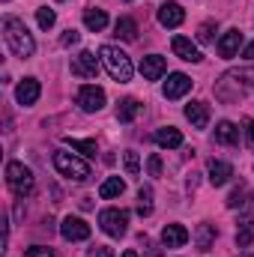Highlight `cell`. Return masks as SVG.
Instances as JSON below:
<instances>
[{
  "label": "cell",
  "mask_w": 254,
  "mask_h": 257,
  "mask_svg": "<svg viewBox=\"0 0 254 257\" xmlns=\"http://www.w3.org/2000/svg\"><path fill=\"white\" fill-rule=\"evenodd\" d=\"M3 39H6L9 51H12L15 57H21V60L33 57V51H36L33 33H30V30L24 27V21L15 18V15H6V18H3Z\"/></svg>",
  "instance_id": "6da1fadb"
},
{
  "label": "cell",
  "mask_w": 254,
  "mask_h": 257,
  "mask_svg": "<svg viewBox=\"0 0 254 257\" xmlns=\"http://www.w3.org/2000/svg\"><path fill=\"white\" fill-rule=\"evenodd\" d=\"M99 57H102V66L108 69V75H111L114 81H120V84L132 81L135 69H132V60H129L126 51H120L117 45H102V48H99Z\"/></svg>",
  "instance_id": "7a4b0ae2"
},
{
  "label": "cell",
  "mask_w": 254,
  "mask_h": 257,
  "mask_svg": "<svg viewBox=\"0 0 254 257\" xmlns=\"http://www.w3.org/2000/svg\"><path fill=\"white\" fill-rule=\"evenodd\" d=\"M6 186L12 189L15 197H27L33 192V171L21 162H9L6 165Z\"/></svg>",
  "instance_id": "3957f363"
},
{
  "label": "cell",
  "mask_w": 254,
  "mask_h": 257,
  "mask_svg": "<svg viewBox=\"0 0 254 257\" xmlns=\"http://www.w3.org/2000/svg\"><path fill=\"white\" fill-rule=\"evenodd\" d=\"M54 168H57L63 177L75 180V183H84V180H90V165H87L84 159L72 156V153H63V150H57V153H54Z\"/></svg>",
  "instance_id": "277c9868"
},
{
  "label": "cell",
  "mask_w": 254,
  "mask_h": 257,
  "mask_svg": "<svg viewBox=\"0 0 254 257\" xmlns=\"http://www.w3.org/2000/svg\"><path fill=\"white\" fill-rule=\"evenodd\" d=\"M99 227H102L108 236L120 239V236L129 230V212L126 209H117V206L102 209V212H99Z\"/></svg>",
  "instance_id": "5b68a950"
},
{
  "label": "cell",
  "mask_w": 254,
  "mask_h": 257,
  "mask_svg": "<svg viewBox=\"0 0 254 257\" xmlns=\"http://www.w3.org/2000/svg\"><path fill=\"white\" fill-rule=\"evenodd\" d=\"M78 108H81V111H87V114L102 111V108H105V90H102V87H96V84L81 87V90H78Z\"/></svg>",
  "instance_id": "8992f818"
},
{
  "label": "cell",
  "mask_w": 254,
  "mask_h": 257,
  "mask_svg": "<svg viewBox=\"0 0 254 257\" xmlns=\"http://www.w3.org/2000/svg\"><path fill=\"white\" fill-rule=\"evenodd\" d=\"M60 236L66 242H84V239H90V224L78 215H66L60 224Z\"/></svg>",
  "instance_id": "52a82bcc"
},
{
  "label": "cell",
  "mask_w": 254,
  "mask_h": 257,
  "mask_svg": "<svg viewBox=\"0 0 254 257\" xmlns=\"http://www.w3.org/2000/svg\"><path fill=\"white\" fill-rule=\"evenodd\" d=\"M99 66H102V57H96L93 51H81L78 57H72V75L75 78H96Z\"/></svg>",
  "instance_id": "ba28073f"
},
{
  "label": "cell",
  "mask_w": 254,
  "mask_h": 257,
  "mask_svg": "<svg viewBox=\"0 0 254 257\" xmlns=\"http://www.w3.org/2000/svg\"><path fill=\"white\" fill-rule=\"evenodd\" d=\"M189 90H191V78L186 72H171L168 81H165V87H162L165 99H183Z\"/></svg>",
  "instance_id": "9c48e42d"
},
{
  "label": "cell",
  "mask_w": 254,
  "mask_h": 257,
  "mask_svg": "<svg viewBox=\"0 0 254 257\" xmlns=\"http://www.w3.org/2000/svg\"><path fill=\"white\" fill-rule=\"evenodd\" d=\"M183 21H186V9H183L180 3L168 0V3L159 6V24H162V27H171V30H174V27H180Z\"/></svg>",
  "instance_id": "30bf717a"
},
{
  "label": "cell",
  "mask_w": 254,
  "mask_h": 257,
  "mask_svg": "<svg viewBox=\"0 0 254 257\" xmlns=\"http://www.w3.org/2000/svg\"><path fill=\"white\" fill-rule=\"evenodd\" d=\"M171 48H174V54H177L180 60H186V63H200V60H203L200 48H197L191 39H186V36H174V39H171Z\"/></svg>",
  "instance_id": "8fae6325"
},
{
  "label": "cell",
  "mask_w": 254,
  "mask_h": 257,
  "mask_svg": "<svg viewBox=\"0 0 254 257\" xmlns=\"http://www.w3.org/2000/svg\"><path fill=\"white\" fill-rule=\"evenodd\" d=\"M39 93H42V87H39V81H36V78H24V81L15 87V99H18V105H24V108L36 105Z\"/></svg>",
  "instance_id": "7c38bea8"
},
{
  "label": "cell",
  "mask_w": 254,
  "mask_h": 257,
  "mask_svg": "<svg viewBox=\"0 0 254 257\" xmlns=\"http://www.w3.org/2000/svg\"><path fill=\"white\" fill-rule=\"evenodd\" d=\"M165 72H168V63H165L162 54H147V57L141 60V75H144L147 81H159Z\"/></svg>",
  "instance_id": "4fadbf2b"
},
{
  "label": "cell",
  "mask_w": 254,
  "mask_h": 257,
  "mask_svg": "<svg viewBox=\"0 0 254 257\" xmlns=\"http://www.w3.org/2000/svg\"><path fill=\"white\" fill-rule=\"evenodd\" d=\"M206 174H209V183H212V186H224V183H230V177H233V165L212 159V162L206 165Z\"/></svg>",
  "instance_id": "5bb4252c"
},
{
  "label": "cell",
  "mask_w": 254,
  "mask_h": 257,
  "mask_svg": "<svg viewBox=\"0 0 254 257\" xmlns=\"http://www.w3.org/2000/svg\"><path fill=\"white\" fill-rule=\"evenodd\" d=\"M186 242H189V230L183 224H168L162 230V245L165 248H183Z\"/></svg>",
  "instance_id": "9a60e30c"
},
{
  "label": "cell",
  "mask_w": 254,
  "mask_h": 257,
  "mask_svg": "<svg viewBox=\"0 0 254 257\" xmlns=\"http://www.w3.org/2000/svg\"><path fill=\"white\" fill-rule=\"evenodd\" d=\"M239 45H242V33H239V30H227V33L218 39V54L230 60V57L239 54Z\"/></svg>",
  "instance_id": "2e32d148"
},
{
  "label": "cell",
  "mask_w": 254,
  "mask_h": 257,
  "mask_svg": "<svg viewBox=\"0 0 254 257\" xmlns=\"http://www.w3.org/2000/svg\"><path fill=\"white\" fill-rule=\"evenodd\" d=\"M153 141H156L159 147H165V150H177V147H183V135H180V128H174V126L156 128Z\"/></svg>",
  "instance_id": "e0dca14e"
},
{
  "label": "cell",
  "mask_w": 254,
  "mask_h": 257,
  "mask_svg": "<svg viewBox=\"0 0 254 257\" xmlns=\"http://www.w3.org/2000/svg\"><path fill=\"white\" fill-rule=\"evenodd\" d=\"M186 120H189L194 128H206L209 126V108L203 102H189L186 105Z\"/></svg>",
  "instance_id": "ac0fdd59"
},
{
  "label": "cell",
  "mask_w": 254,
  "mask_h": 257,
  "mask_svg": "<svg viewBox=\"0 0 254 257\" xmlns=\"http://www.w3.org/2000/svg\"><path fill=\"white\" fill-rule=\"evenodd\" d=\"M215 144H221V147H236V144H239V128L233 126L230 120H221V123L215 126Z\"/></svg>",
  "instance_id": "d6986e66"
},
{
  "label": "cell",
  "mask_w": 254,
  "mask_h": 257,
  "mask_svg": "<svg viewBox=\"0 0 254 257\" xmlns=\"http://www.w3.org/2000/svg\"><path fill=\"white\" fill-rule=\"evenodd\" d=\"M84 27L93 30V33L105 30V27H108V12H105V9H96V6L84 9Z\"/></svg>",
  "instance_id": "ffe728a7"
},
{
  "label": "cell",
  "mask_w": 254,
  "mask_h": 257,
  "mask_svg": "<svg viewBox=\"0 0 254 257\" xmlns=\"http://www.w3.org/2000/svg\"><path fill=\"white\" fill-rule=\"evenodd\" d=\"M212 242H215V224H209V221L197 224V230H194V245H197V251H209Z\"/></svg>",
  "instance_id": "44dd1931"
},
{
  "label": "cell",
  "mask_w": 254,
  "mask_h": 257,
  "mask_svg": "<svg viewBox=\"0 0 254 257\" xmlns=\"http://www.w3.org/2000/svg\"><path fill=\"white\" fill-rule=\"evenodd\" d=\"M114 36L123 39V42H135V39H138V24H135V18H129V15L117 18V24H114Z\"/></svg>",
  "instance_id": "7402d4cb"
},
{
  "label": "cell",
  "mask_w": 254,
  "mask_h": 257,
  "mask_svg": "<svg viewBox=\"0 0 254 257\" xmlns=\"http://www.w3.org/2000/svg\"><path fill=\"white\" fill-rule=\"evenodd\" d=\"M141 111H144V105H141L138 99H132V96H129V99L120 102V108H117V120H120V123H132Z\"/></svg>",
  "instance_id": "603a6c76"
},
{
  "label": "cell",
  "mask_w": 254,
  "mask_h": 257,
  "mask_svg": "<svg viewBox=\"0 0 254 257\" xmlns=\"http://www.w3.org/2000/svg\"><path fill=\"white\" fill-rule=\"evenodd\" d=\"M66 144L72 150H78L84 159H93L96 156V141H90V138H66Z\"/></svg>",
  "instance_id": "cb8c5ba5"
},
{
  "label": "cell",
  "mask_w": 254,
  "mask_h": 257,
  "mask_svg": "<svg viewBox=\"0 0 254 257\" xmlns=\"http://www.w3.org/2000/svg\"><path fill=\"white\" fill-rule=\"evenodd\" d=\"M123 192H126V183H123L120 177H111V180H105V183H102V189H99V194H102L105 200H111V197H120Z\"/></svg>",
  "instance_id": "d4e9b609"
},
{
  "label": "cell",
  "mask_w": 254,
  "mask_h": 257,
  "mask_svg": "<svg viewBox=\"0 0 254 257\" xmlns=\"http://www.w3.org/2000/svg\"><path fill=\"white\" fill-rule=\"evenodd\" d=\"M138 215H141V218L153 215V189H150V186H144V189L138 192Z\"/></svg>",
  "instance_id": "484cf974"
},
{
  "label": "cell",
  "mask_w": 254,
  "mask_h": 257,
  "mask_svg": "<svg viewBox=\"0 0 254 257\" xmlns=\"http://www.w3.org/2000/svg\"><path fill=\"white\" fill-rule=\"evenodd\" d=\"M54 21H57L54 9H48V6H39V9H36V24H39L42 30H51V27H54Z\"/></svg>",
  "instance_id": "4316f807"
},
{
  "label": "cell",
  "mask_w": 254,
  "mask_h": 257,
  "mask_svg": "<svg viewBox=\"0 0 254 257\" xmlns=\"http://www.w3.org/2000/svg\"><path fill=\"white\" fill-rule=\"evenodd\" d=\"M123 165H126L129 177H138V174H141V159H138L135 150H126V153H123Z\"/></svg>",
  "instance_id": "83f0119b"
},
{
  "label": "cell",
  "mask_w": 254,
  "mask_h": 257,
  "mask_svg": "<svg viewBox=\"0 0 254 257\" xmlns=\"http://www.w3.org/2000/svg\"><path fill=\"white\" fill-rule=\"evenodd\" d=\"M254 242V227H239V233H236V245L239 248H248Z\"/></svg>",
  "instance_id": "f1b7e54d"
},
{
  "label": "cell",
  "mask_w": 254,
  "mask_h": 257,
  "mask_svg": "<svg viewBox=\"0 0 254 257\" xmlns=\"http://www.w3.org/2000/svg\"><path fill=\"white\" fill-rule=\"evenodd\" d=\"M212 33H215V21H203L197 30V42H212Z\"/></svg>",
  "instance_id": "f546056e"
},
{
  "label": "cell",
  "mask_w": 254,
  "mask_h": 257,
  "mask_svg": "<svg viewBox=\"0 0 254 257\" xmlns=\"http://www.w3.org/2000/svg\"><path fill=\"white\" fill-rule=\"evenodd\" d=\"M245 197H248L245 189H236V192H230V197H227V206L230 209H239V206H245Z\"/></svg>",
  "instance_id": "4dcf8cb0"
},
{
  "label": "cell",
  "mask_w": 254,
  "mask_h": 257,
  "mask_svg": "<svg viewBox=\"0 0 254 257\" xmlns=\"http://www.w3.org/2000/svg\"><path fill=\"white\" fill-rule=\"evenodd\" d=\"M78 42H81V33H78V30H66L63 36H60V45H63V48H72V45H78Z\"/></svg>",
  "instance_id": "1f68e13d"
},
{
  "label": "cell",
  "mask_w": 254,
  "mask_h": 257,
  "mask_svg": "<svg viewBox=\"0 0 254 257\" xmlns=\"http://www.w3.org/2000/svg\"><path fill=\"white\" fill-rule=\"evenodd\" d=\"M147 171H150V177H162V159H159L156 153L147 159Z\"/></svg>",
  "instance_id": "d6a6232c"
},
{
  "label": "cell",
  "mask_w": 254,
  "mask_h": 257,
  "mask_svg": "<svg viewBox=\"0 0 254 257\" xmlns=\"http://www.w3.org/2000/svg\"><path fill=\"white\" fill-rule=\"evenodd\" d=\"M24 257H54V251L48 248V245H33V248H27Z\"/></svg>",
  "instance_id": "836d02e7"
},
{
  "label": "cell",
  "mask_w": 254,
  "mask_h": 257,
  "mask_svg": "<svg viewBox=\"0 0 254 257\" xmlns=\"http://www.w3.org/2000/svg\"><path fill=\"white\" fill-rule=\"evenodd\" d=\"M245 141H248V147L254 150V120H245Z\"/></svg>",
  "instance_id": "e575fe53"
},
{
  "label": "cell",
  "mask_w": 254,
  "mask_h": 257,
  "mask_svg": "<svg viewBox=\"0 0 254 257\" xmlns=\"http://www.w3.org/2000/svg\"><path fill=\"white\" fill-rule=\"evenodd\" d=\"M93 257H114V251H111L108 245H96V248H93Z\"/></svg>",
  "instance_id": "d590c367"
},
{
  "label": "cell",
  "mask_w": 254,
  "mask_h": 257,
  "mask_svg": "<svg viewBox=\"0 0 254 257\" xmlns=\"http://www.w3.org/2000/svg\"><path fill=\"white\" fill-rule=\"evenodd\" d=\"M239 57H242V60H248V63H251V60H254V42H248V45H245V48H242V54H239Z\"/></svg>",
  "instance_id": "8d00e7d4"
},
{
  "label": "cell",
  "mask_w": 254,
  "mask_h": 257,
  "mask_svg": "<svg viewBox=\"0 0 254 257\" xmlns=\"http://www.w3.org/2000/svg\"><path fill=\"white\" fill-rule=\"evenodd\" d=\"M123 257H138V251H123Z\"/></svg>",
  "instance_id": "74e56055"
},
{
  "label": "cell",
  "mask_w": 254,
  "mask_h": 257,
  "mask_svg": "<svg viewBox=\"0 0 254 257\" xmlns=\"http://www.w3.org/2000/svg\"><path fill=\"white\" fill-rule=\"evenodd\" d=\"M245 257H254V254H245Z\"/></svg>",
  "instance_id": "f35d334b"
},
{
  "label": "cell",
  "mask_w": 254,
  "mask_h": 257,
  "mask_svg": "<svg viewBox=\"0 0 254 257\" xmlns=\"http://www.w3.org/2000/svg\"><path fill=\"white\" fill-rule=\"evenodd\" d=\"M165 3H168V0H165Z\"/></svg>",
  "instance_id": "ab89813d"
}]
</instances>
